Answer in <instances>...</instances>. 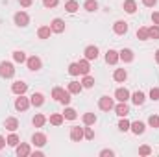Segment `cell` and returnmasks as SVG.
I'll list each match as a JSON object with an SVG mask.
<instances>
[{
  "label": "cell",
  "mask_w": 159,
  "mask_h": 157,
  "mask_svg": "<svg viewBox=\"0 0 159 157\" xmlns=\"http://www.w3.org/2000/svg\"><path fill=\"white\" fill-rule=\"evenodd\" d=\"M100 155H102V157H111V155H113V150H102V152H100Z\"/></svg>",
  "instance_id": "cell-49"
},
{
  "label": "cell",
  "mask_w": 159,
  "mask_h": 157,
  "mask_svg": "<svg viewBox=\"0 0 159 157\" xmlns=\"http://www.w3.org/2000/svg\"><path fill=\"white\" fill-rule=\"evenodd\" d=\"M152 22H154L156 26H159V11H154V13H152Z\"/></svg>",
  "instance_id": "cell-46"
},
{
  "label": "cell",
  "mask_w": 159,
  "mask_h": 157,
  "mask_svg": "<svg viewBox=\"0 0 159 157\" xmlns=\"http://www.w3.org/2000/svg\"><path fill=\"white\" fill-rule=\"evenodd\" d=\"M129 126H131V122L126 117H122V120L119 122V129L120 131H129Z\"/></svg>",
  "instance_id": "cell-36"
},
{
  "label": "cell",
  "mask_w": 159,
  "mask_h": 157,
  "mask_svg": "<svg viewBox=\"0 0 159 157\" xmlns=\"http://www.w3.org/2000/svg\"><path fill=\"white\" fill-rule=\"evenodd\" d=\"M70 139H72L74 142H80V141L83 139V128H78V126H74V128L70 129Z\"/></svg>",
  "instance_id": "cell-16"
},
{
  "label": "cell",
  "mask_w": 159,
  "mask_h": 157,
  "mask_svg": "<svg viewBox=\"0 0 159 157\" xmlns=\"http://www.w3.org/2000/svg\"><path fill=\"white\" fill-rule=\"evenodd\" d=\"M63 120H65V117H63L61 113H54V115L50 117V124H52V126H61Z\"/></svg>",
  "instance_id": "cell-27"
},
{
  "label": "cell",
  "mask_w": 159,
  "mask_h": 157,
  "mask_svg": "<svg viewBox=\"0 0 159 157\" xmlns=\"http://www.w3.org/2000/svg\"><path fill=\"white\" fill-rule=\"evenodd\" d=\"M6 144H7V142H6V139H4V137H2V135H0V150H2V148H4V146H6Z\"/></svg>",
  "instance_id": "cell-50"
},
{
  "label": "cell",
  "mask_w": 159,
  "mask_h": 157,
  "mask_svg": "<svg viewBox=\"0 0 159 157\" xmlns=\"http://www.w3.org/2000/svg\"><path fill=\"white\" fill-rule=\"evenodd\" d=\"M32 122H34V126H35V128H43V126L46 124V117L39 113V115H35V117H34V120H32Z\"/></svg>",
  "instance_id": "cell-29"
},
{
  "label": "cell",
  "mask_w": 159,
  "mask_h": 157,
  "mask_svg": "<svg viewBox=\"0 0 159 157\" xmlns=\"http://www.w3.org/2000/svg\"><path fill=\"white\" fill-rule=\"evenodd\" d=\"M50 28H52L54 34H63L65 32V20L63 19H54L50 22Z\"/></svg>",
  "instance_id": "cell-6"
},
{
  "label": "cell",
  "mask_w": 159,
  "mask_h": 157,
  "mask_svg": "<svg viewBox=\"0 0 159 157\" xmlns=\"http://www.w3.org/2000/svg\"><path fill=\"white\" fill-rule=\"evenodd\" d=\"M143 4H144L146 7H154V6L157 4V0H143Z\"/></svg>",
  "instance_id": "cell-48"
},
{
  "label": "cell",
  "mask_w": 159,
  "mask_h": 157,
  "mask_svg": "<svg viewBox=\"0 0 159 157\" xmlns=\"http://www.w3.org/2000/svg\"><path fill=\"white\" fill-rule=\"evenodd\" d=\"M115 98L119 100V102H128L129 98H131V94H129V91L126 89V87H120L115 91Z\"/></svg>",
  "instance_id": "cell-8"
},
{
  "label": "cell",
  "mask_w": 159,
  "mask_h": 157,
  "mask_svg": "<svg viewBox=\"0 0 159 157\" xmlns=\"http://www.w3.org/2000/svg\"><path fill=\"white\" fill-rule=\"evenodd\" d=\"M144 100H146V96H144V92H143V91H137V92H133V94H131V102H133L135 105H143V104H144Z\"/></svg>",
  "instance_id": "cell-19"
},
{
  "label": "cell",
  "mask_w": 159,
  "mask_h": 157,
  "mask_svg": "<svg viewBox=\"0 0 159 157\" xmlns=\"http://www.w3.org/2000/svg\"><path fill=\"white\" fill-rule=\"evenodd\" d=\"M83 54H85V59L93 61V59H96V57H98V48H96V46H87Z\"/></svg>",
  "instance_id": "cell-18"
},
{
  "label": "cell",
  "mask_w": 159,
  "mask_h": 157,
  "mask_svg": "<svg viewBox=\"0 0 159 157\" xmlns=\"http://www.w3.org/2000/svg\"><path fill=\"white\" fill-rule=\"evenodd\" d=\"M26 65H28V69H30V70L37 72V70H41V67H43V61H41L37 56H32V57H28V59H26Z\"/></svg>",
  "instance_id": "cell-4"
},
{
  "label": "cell",
  "mask_w": 159,
  "mask_h": 157,
  "mask_svg": "<svg viewBox=\"0 0 159 157\" xmlns=\"http://www.w3.org/2000/svg\"><path fill=\"white\" fill-rule=\"evenodd\" d=\"M17 155H19V157L30 155V144H26V142H22V144H17Z\"/></svg>",
  "instance_id": "cell-22"
},
{
  "label": "cell",
  "mask_w": 159,
  "mask_h": 157,
  "mask_svg": "<svg viewBox=\"0 0 159 157\" xmlns=\"http://www.w3.org/2000/svg\"><path fill=\"white\" fill-rule=\"evenodd\" d=\"M32 142H34L37 148L44 146V144H46V135H44V133H34V135H32Z\"/></svg>",
  "instance_id": "cell-14"
},
{
  "label": "cell",
  "mask_w": 159,
  "mask_h": 157,
  "mask_svg": "<svg viewBox=\"0 0 159 157\" xmlns=\"http://www.w3.org/2000/svg\"><path fill=\"white\" fill-rule=\"evenodd\" d=\"M83 139L93 141V139H94V131H93L91 128H85V129H83Z\"/></svg>",
  "instance_id": "cell-41"
},
{
  "label": "cell",
  "mask_w": 159,
  "mask_h": 157,
  "mask_svg": "<svg viewBox=\"0 0 159 157\" xmlns=\"http://www.w3.org/2000/svg\"><path fill=\"white\" fill-rule=\"evenodd\" d=\"M113 32H115L117 35H126V34H128V22L117 20V22L113 24Z\"/></svg>",
  "instance_id": "cell-9"
},
{
  "label": "cell",
  "mask_w": 159,
  "mask_h": 157,
  "mask_svg": "<svg viewBox=\"0 0 159 157\" xmlns=\"http://www.w3.org/2000/svg\"><path fill=\"white\" fill-rule=\"evenodd\" d=\"M13 59H15L17 63H26L28 57H26V54H24L22 50H15V52H13Z\"/></svg>",
  "instance_id": "cell-28"
},
{
  "label": "cell",
  "mask_w": 159,
  "mask_h": 157,
  "mask_svg": "<svg viewBox=\"0 0 159 157\" xmlns=\"http://www.w3.org/2000/svg\"><path fill=\"white\" fill-rule=\"evenodd\" d=\"M129 129H131V131H133L135 135H143V133H144V129H146V126H144V122L137 120V122H131Z\"/></svg>",
  "instance_id": "cell-12"
},
{
  "label": "cell",
  "mask_w": 159,
  "mask_h": 157,
  "mask_svg": "<svg viewBox=\"0 0 159 157\" xmlns=\"http://www.w3.org/2000/svg\"><path fill=\"white\" fill-rule=\"evenodd\" d=\"M70 94H80L81 91H83V85L80 83V81H70L69 83V89H67Z\"/></svg>",
  "instance_id": "cell-20"
},
{
  "label": "cell",
  "mask_w": 159,
  "mask_h": 157,
  "mask_svg": "<svg viewBox=\"0 0 159 157\" xmlns=\"http://www.w3.org/2000/svg\"><path fill=\"white\" fill-rule=\"evenodd\" d=\"M4 126H6V129H9V131H15V129L19 128V120H17L15 117H9V118H6Z\"/></svg>",
  "instance_id": "cell-21"
},
{
  "label": "cell",
  "mask_w": 159,
  "mask_h": 157,
  "mask_svg": "<svg viewBox=\"0 0 159 157\" xmlns=\"http://www.w3.org/2000/svg\"><path fill=\"white\" fill-rule=\"evenodd\" d=\"M150 154H152V148H150V146L144 144V146L139 148V155H150Z\"/></svg>",
  "instance_id": "cell-44"
},
{
  "label": "cell",
  "mask_w": 159,
  "mask_h": 157,
  "mask_svg": "<svg viewBox=\"0 0 159 157\" xmlns=\"http://www.w3.org/2000/svg\"><path fill=\"white\" fill-rule=\"evenodd\" d=\"M15 76V67H13V63H9V61H2L0 63V78L4 79H9Z\"/></svg>",
  "instance_id": "cell-1"
},
{
  "label": "cell",
  "mask_w": 159,
  "mask_h": 157,
  "mask_svg": "<svg viewBox=\"0 0 159 157\" xmlns=\"http://www.w3.org/2000/svg\"><path fill=\"white\" fill-rule=\"evenodd\" d=\"M13 20H15V24L20 26V28H24V26L30 24V17H28V13H24V11H17L15 17H13Z\"/></svg>",
  "instance_id": "cell-2"
},
{
  "label": "cell",
  "mask_w": 159,
  "mask_h": 157,
  "mask_svg": "<svg viewBox=\"0 0 159 157\" xmlns=\"http://www.w3.org/2000/svg\"><path fill=\"white\" fill-rule=\"evenodd\" d=\"M6 142H7L9 146H17V144H19V135L11 131V135H9V137L6 139Z\"/></svg>",
  "instance_id": "cell-38"
},
{
  "label": "cell",
  "mask_w": 159,
  "mask_h": 157,
  "mask_svg": "<svg viewBox=\"0 0 159 157\" xmlns=\"http://www.w3.org/2000/svg\"><path fill=\"white\" fill-rule=\"evenodd\" d=\"M69 74H70V76H78L80 74L78 63H70V65H69Z\"/></svg>",
  "instance_id": "cell-39"
},
{
  "label": "cell",
  "mask_w": 159,
  "mask_h": 157,
  "mask_svg": "<svg viewBox=\"0 0 159 157\" xmlns=\"http://www.w3.org/2000/svg\"><path fill=\"white\" fill-rule=\"evenodd\" d=\"M30 104H32L34 107H41V105L44 104V96H43L41 92H34V94L30 96Z\"/></svg>",
  "instance_id": "cell-13"
},
{
  "label": "cell",
  "mask_w": 159,
  "mask_h": 157,
  "mask_svg": "<svg viewBox=\"0 0 159 157\" xmlns=\"http://www.w3.org/2000/svg\"><path fill=\"white\" fill-rule=\"evenodd\" d=\"M148 37H150V39H154V41L159 39V26L154 24V26H150V28H148Z\"/></svg>",
  "instance_id": "cell-33"
},
{
  "label": "cell",
  "mask_w": 159,
  "mask_h": 157,
  "mask_svg": "<svg viewBox=\"0 0 159 157\" xmlns=\"http://www.w3.org/2000/svg\"><path fill=\"white\" fill-rule=\"evenodd\" d=\"M98 107H100L102 111H111V109L115 107L113 98H109V96H102V98H100V102H98Z\"/></svg>",
  "instance_id": "cell-5"
},
{
  "label": "cell",
  "mask_w": 159,
  "mask_h": 157,
  "mask_svg": "<svg viewBox=\"0 0 159 157\" xmlns=\"http://www.w3.org/2000/svg\"><path fill=\"white\" fill-rule=\"evenodd\" d=\"M150 100H154V102L159 100V87H152V91H150Z\"/></svg>",
  "instance_id": "cell-43"
},
{
  "label": "cell",
  "mask_w": 159,
  "mask_h": 157,
  "mask_svg": "<svg viewBox=\"0 0 159 157\" xmlns=\"http://www.w3.org/2000/svg\"><path fill=\"white\" fill-rule=\"evenodd\" d=\"M119 52H117V50H107V52H106V63H107V65H117V63H119Z\"/></svg>",
  "instance_id": "cell-10"
},
{
  "label": "cell",
  "mask_w": 159,
  "mask_h": 157,
  "mask_svg": "<svg viewBox=\"0 0 159 157\" xmlns=\"http://www.w3.org/2000/svg\"><path fill=\"white\" fill-rule=\"evenodd\" d=\"M70 100H72V98H70V92H69V91H65V92H63V96H61V100H59V102H61V104H63V105H69V104H70Z\"/></svg>",
  "instance_id": "cell-40"
},
{
  "label": "cell",
  "mask_w": 159,
  "mask_h": 157,
  "mask_svg": "<svg viewBox=\"0 0 159 157\" xmlns=\"http://www.w3.org/2000/svg\"><path fill=\"white\" fill-rule=\"evenodd\" d=\"M50 34H52V28L50 26H41L39 30H37V37L39 39H48Z\"/></svg>",
  "instance_id": "cell-24"
},
{
  "label": "cell",
  "mask_w": 159,
  "mask_h": 157,
  "mask_svg": "<svg viewBox=\"0 0 159 157\" xmlns=\"http://www.w3.org/2000/svg\"><path fill=\"white\" fill-rule=\"evenodd\" d=\"M63 117L67 118V120H76V118H78V113H76V109L67 107V109H65V113H63Z\"/></svg>",
  "instance_id": "cell-31"
},
{
  "label": "cell",
  "mask_w": 159,
  "mask_h": 157,
  "mask_svg": "<svg viewBox=\"0 0 159 157\" xmlns=\"http://www.w3.org/2000/svg\"><path fill=\"white\" fill-rule=\"evenodd\" d=\"M59 4V0H43V6L44 7H56Z\"/></svg>",
  "instance_id": "cell-45"
},
{
  "label": "cell",
  "mask_w": 159,
  "mask_h": 157,
  "mask_svg": "<svg viewBox=\"0 0 159 157\" xmlns=\"http://www.w3.org/2000/svg\"><path fill=\"white\" fill-rule=\"evenodd\" d=\"M124 11L129 13V15H133V13L137 11V2H135V0H126V2H124Z\"/></svg>",
  "instance_id": "cell-23"
},
{
  "label": "cell",
  "mask_w": 159,
  "mask_h": 157,
  "mask_svg": "<svg viewBox=\"0 0 159 157\" xmlns=\"http://www.w3.org/2000/svg\"><path fill=\"white\" fill-rule=\"evenodd\" d=\"M78 67H80V74H89V70H91V67H89V59H80L78 61Z\"/></svg>",
  "instance_id": "cell-25"
},
{
  "label": "cell",
  "mask_w": 159,
  "mask_h": 157,
  "mask_svg": "<svg viewBox=\"0 0 159 157\" xmlns=\"http://www.w3.org/2000/svg\"><path fill=\"white\" fill-rule=\"evenodd\" d=\"M80 7V4L76 2V0H69L67 4H65V9H67V13H76Z\"/></svg>",
  "instance_id": "cell-26"
},
{
  "label": "cell",
  "mask_w": 159,
  "mask_h": 157,
  "mask_svg": "<svg viewBox=\"0 0 159 157\" xmlns=\"http://www.w3.org/2000/svg\"><path fill=\"white\" fill-rule=\"evenodd\" d=\"M83 7H85L87 11H96V9H98V2H96V0H87V2L83 4Z\"/></svg>",
  "instance_id": "cell-37"
},
{
  "label": "cell",
  "mask_w": 159,
  "mask_h": 157,
  "mask_svg": "<svg viewBox=\"0 0 159 157\" xmlns=\"http://www.w3.org/2000/svg\"><path fill=\"white\" fill-rule=\"evenodd\" d=\"M63 92H65V89H63V87H54V89H52V98L59 102V100H61V96H63Z\"/></svg>",
  "instance_id": "cell-34"
},
{
  "label": "cell",
  "mask_w": 159,
  "mask_h": 157,
  "mask_svg": "<svg viewBox=\"0 0 159 157\" xmlns=\"http://www.w3.org/2000/svg\"><path fill=\"white\" fill-rule=\"evenodd\" d=\"M119 57H120V61H124V63H131L133 61V50L131 48H122L119 52Z\"/></svg>",
  "instance_id": "cell-7"
},
{
  "label": "cell",
  "mask_w": 159,
  "mask_h": 157,
  "mask_svg": "<svg viewBox=\"0 0 159 157\" xmlns=\"http://www.w3.org/2000/svg\"><path fill=\"white\" fill-rule=\"evenodd\" d=\"M156 63H159V50L156 52Z\"/></svg>",
  "instance_id": "cell-51"
},
{
  "label": "cell",
  "mask_w": 159,
  "mask_h": 157,
  "mask_svg": "<svg viewBox=\"0 0 159 157\" xmlns=\"http://www.w3.org/2000/svg\"><path fill=\"white\" fill-rule=\"evenodd\" d=\"M94 122H96V115L94 113H85L83 115V124L85 126H93Z\"/></svg>",
  "instance_id": "cell-32"
},
{
  "label": "cell",
  "mask_w": 159,
  "mask_h": 157,
  "mask_svg": "<svg viewBox=\"0 0 159 157\" xmlns=\"http://www.w3.org/2000/svg\"><path fill=\"white\" fill-rule=\"evenodd\" d=\"M137 39L139 41H148V28H139L137 30Z\"/></svg>",
  "instance_id": "cell-35"
},
{
  "label": "cell",
  "mask_w": 159,
  "mask_h": 157,
  "mask_svg": "<svg viewBox=\"0 0 159 157\" xmlns=\"http://www.w3.org/2000/svg\"><path fill=\"white\" fill-rule=\"evenodd\" d=\"M19 4H20L22 7H30V6L34 4V0H19Z\"/></svg>",
  "instance_id": "cell-47"
},
{
  "label": "cell",
  "mask_w": 159,
  "mask_h": 157,
  "mask_svg": "<svg viewBox=\"0 0 159 157\" xmlns=\"http://www.w3.org/2000/svg\"><path fill=\"white\" fill-rule=\"evenodd\" d=\"M148 124L152 128H159V115H152V117L148 118Z\"/></svg>",
  "instance_id": "cell-42"
},
{
  "label": "cell",
  "mask_w": 159,
  "mask_h": 157,
  "mask_svg": "<svg viewBox=\"0 0 159 157\" xmlns=\"http://www.w3.org/2000/svg\"><path fill=\"white\" fill-rule=\"evenodd\" d=\"M81 85H83V89H91V87L94 85V78H93V76H89V74H85L83 79H81Z\"/></svg>",
  "instance_id": "cell-30"
},
{
  "label": "cell",
  "mask_w": 159,
  "mask_h": 157,
  "mask_svg": "<svg viewBox=\"0 0 159 157\" xmlns=\"http://www.w3.org/2000/svg\"><path fill=\"white\" fill-rule=\"evenodd\" d=\"M113 109H115V113H117V115H119L120 118L126 117V115L129 113V107L126 105V102H119V104H117V105H115Z\"/></svg>",
  "instance_id": "cell-15"
},
{
  "label": "cell",
  "mask_w": 159,
  "mask_h": 157,
  "mask_svg": "<svg viewBox=\"0 0 159 157\" xmlns=\"http://www.w3.org/2000/svg\"><path fill=\"white\" fill-rule=\"evenodd\" d=\"M11 91H13L15 94H24V92L28 91V83H24V81H15V83L11 85Z\"/></svg>",
  "instance_id": "cell-11"
},
{
  "label": "cell",
  "mask_w": 159,
  "mask_h": 157,
  "mask_svg": "<svg viewBox=\"0 0 159 157\" xmlns=\"http://www.w3.org/2000/svg\"><path fill=\"white\" fill-rule=\"evenodd\" d=\"M113 79L119 81V83H124V81L128 79V72H126V69H117V70L113 72Z\"/></svg>",
  "instance_id": "cell-17"
},
{
  "label": "cell",
  "mask_w": 159,
  "mask_h": 157,
  "mask_svg": "<svg viewBox=\"0 0 159 157\" xmlns=\"http://www.w3.org/2000/svg\"><path fill=\"white\" fill-rule=\"evenodd\" d=\"M30 105H32L30 104V98H26L24 94H19V98L15 100V109L17 111H26Z\"/></svg>",
  "instance_id": "cell-3"
}]
</instances>
